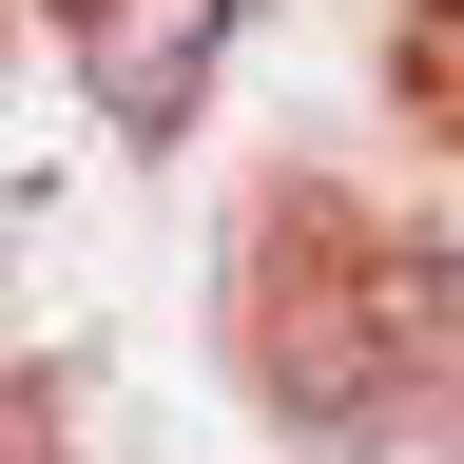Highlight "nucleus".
Wrapping results in <instances>:
<instances>
[{
    "label": "nucleus",
    "instance_id": "1",
    "mask_svg": "<svg viewBox=\"0 0 464 464\" xmlns=\"http://www.w3.org/2000/svg\"><path fill=\"white\" fill-rule=\"evenodd\" d=\"M58 20H78V78L116 97V136H174L232 58V0H58Z\"/></svg>",
    "mask_w": 464,
    "mask_h": 464
},
{
    "label": "nucleus",
    "instance_id": "2",
    "mask_svg": "<svg viewBox=\"0 0 464 464\" xmlns=\"http://www.w3.org/2000/svg\"><path fill=\"white\" fill-rule=\"evenodd\" d=\"M406 78H426V116L464 136V0H426V39H406Z\"/></svg>",
    "mask_w": 464,
    "mask_h": 464
}]
</instances>
